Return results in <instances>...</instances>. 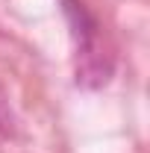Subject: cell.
I'll list each match as a JSON object with an SVG mask.
<instances>
[{"mask_svg":"<svg viewBox=\"0 0 150 153\" xmlns=\"http://www.w3.org/2000/svg\"><path fill=\"white\" fill-rule=\"evenodd\" d=\"M0 127H3V106H0Z\"/></svg>","mask_w":150,"mask_h":153,"instance_id":"cell-2","label":"cell"},{"mask_svg":"<svg viewBox=\"0 0 150 153\" xmlns=\"http://www.w3.org/2000/svg\"><path fill=\"white\" fill-rule=\"evenodd\" d=\"M74 79L82 88H103L115 74V59L100 41V27L74 36Z\"/></svg>","mask_w":150,"mask_h":153,"instance_id":"cell-1","label":"cell"}]
</instances>
